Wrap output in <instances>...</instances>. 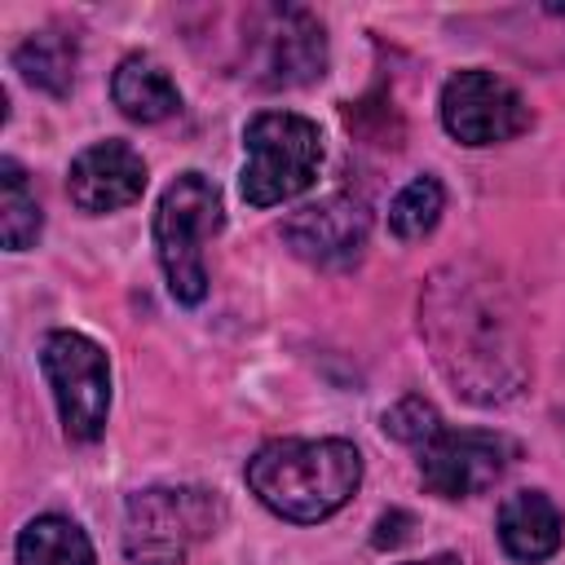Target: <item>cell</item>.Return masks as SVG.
Masks as SVG:
<instances>
[{
	"mask_svg": "<svg viewBox=\"0 0 565 565\" xmlns=\"http://www.w3.org/2000/svg\"><path fill=\"white\" fill-rule=\"evenodd\" d=\"M402 525H411L406 512H384V516L375 521V547H393V543H402V539H406Z\"/></svg>",
	"mask_w": 565,
	"mask_h": 565,
	"instance_id": "d6986e66",
	"label": "cell"
},
{
	"mask_svg": "<svg viewBox=\"0 0 565 565\" xmlns=\"http://www.w3.org/2000/svg\"><path fill=\"white\" fill-rule=\"evenodd\" d=\"M441 212H446V190H441V181H437V177H415L411 185L397 190V199H393V207H388V230H393L397 238L415 243V238L433 234V225L441 221Z\"/></svg>",
	"mask_w": 565,
	"mask_h": 565,
	"instance_id": "e0dca14e",
	"label": "cell"
},
{
	"mask_svg": "<svg viewBox=\"0 0 565 565\" xmlns=\"http://www.w3.org/2000/svg\"><path fill=\"white\" fill-rule=\"evenodd\" d=\"M225 521V503L203 486H150L124 508V552L141 565H177Z\"/></svg>",
	"mask_w": 565,
	"mask_h": 565,
	"instance_id": "5b68a950",
	"label": "cell"
},
{
	"mask_svg": "<svg viewBox=\"0 0 565 565\" xmlns=\"http://www.w3.org/2000/svg\"><path fill=\"white\" fill-rule=\"evenodd\" d=\"M446 424H441V415H437V406L433 402H424V397H402L393 411H384V433L393 437V441H406V446H424L428 437H437Z\"/></svg>",
	"mask_w": 565,
	"mask_h": 565,
	"instance_id": "ac0fdd59",
	"label": "cell"
},
{
	"mask_svg": "<svg viewBox=\"0 0 565 565\" xmlns=\"http://www.w3.org/2000/svg\"><path fill=\"white\" fill-rule=\"evenodd\" d=\"M40 203H35V190L26 181V172L4 159L0 163V234H4V247L9 252H26L35 238H40Z\"/></svg>",
	"mask_w": 565,
	"mask_h": 565,
	"instance_id": "2e32d148",
	"label": "cell"
},
{
	"mask_svg": "<svg viewBox=\"0 0 565 565\" xmlns=\"http://www.w3.org/2000/svg\"><path fill=\"white\" fill-rule=\"evenodd\" d=\"M225 225V203L212 177L181 172L154 207V252L168 278V291L181 305H199L207 296L203 243Z\"/></svg>",
	"mask_w": 565,
	"mask_h": 565,
	"instance_id": "3957f363",
	"label": "cell"
},
{
	"mask_svg": "<svg viewBox=\"0 0 565 565\" xmlns=\"http://www.w3.org/2000/svg\"><path fill=\"white\" fill-rule=\"evenodd\" d=\"M366 234H371V207L362 194L349 190H335L282 221L287 247L318 269H349L362 256Z\"/></svg>",
	"mask_w": 565,
	"mask_h": 565,
	"instance_id": "30bf717a",
	"label": "cell"
},
{
	"mask_svg": "<svg viewBox=\"0 0 565 565\" xmlns=\"http://www.w3.org/2000/svg\"><path fill=\"white\" fill-rule=\"evenodd\" d=\"M512 455H516V446L508 437H499V433L441 428L437 437H428L419 446V477H424V486L433 494L463 499V494L490 490L503 477V468L512 463Z\"/></svg>",
	"mask_w": 565,
	"mask_h": 565,
	"instance_id": "9c48e42d",
	"label": "cell"
},
{
	"mask_svg": "<svg viewBox=\"0 0 565 565\" xmlns=\"http://www.w3.org/2000/svg\"><path fill=\"white\" fill-rule=\"evenodd\" d=\"M406 565H463L459 556H450V552H441V556H428V561H406Z\"/></svg>",
	"mask_w": 565,
	"mask_h": 565,
	"instance_id": "ffe728a7",
	"label": "cell"
},
{
	"mask_svg": "<svg viewBox=\"0 0 565 565\" xmlns=\"http://www.w3.org/2000/svg\"><path fill=\"white\" fill-rule=\"evenodd\" d=\"M18 565H97L88 534L71 516H35L13 547Z\"/></svg>",
	"mask_w": 565,
	"mask_h": 565,
	"instance_id": "5bb4252c",
	"label": "cell"
},
{
	"mask_svg": "<svg viewBox=\"0 0 565 565\" xmlns=\"http://www.w3.org/2000/svg\"><path fill=\"white\" fill-rule=\"evenodd\" d=\"M110 97L115 106L132 119V124H159L168 115L181 110V93L177 84L168 79V71L146 57V53H132L115 66V79H110Z\"/></svg>",
	"mask_w": 565,
	"mask_h": 565,
	"instance_id": "4fadbf2b",
	"label": "cell"
},
{
	"mask_svg": "<svg viewBox=\"0 0 565 565\" xmlns=\"http://www.w3.org/2000/svg\"><path fill=\"white\" fill-rule=\"evenodd\" d=\"M13 66L22 71L26 84H35L53 97H66L71 79H75V40L66 31H35L18 44Z\"/></svg>",
	"mask_w": 565,
	"mask_h": 565,
	"instance_id": "9a60e30c",
	"label": "cell"
},
{
	"mask_svg": "<svg viewBox=\"0 0 565 565\" xmlns=\"http://www.w3.org/2000/svg\"><path fill=\"white\" fill-rule=\"evenodd\" d=\"M243 199L252 207H274L305 194L322 163V132L296 110H260L243 128Z\"/></svg>",
	"mask_w": 565,
	"mask_h": 565,
	"instance_id": "277c9868",
	"label": "cell"
},
{
	"mask_svg": "<svg viewBox=\"0 0 565 565\" xmlns=\"http://www.w3.org/2000/svg\"><path fill=\"white\" fill-rule=\"evenodd\" d=\"M327 66V35L309 9L269 4L247 13L243 75L260 88H300Z\"/></svg>",
	"mask_w": 565,
	"mask_h": 565,
	"instance_id": "8992f818",
	"label": "cell"
},
{
	"mask_svg": "<svg viewBox=\"0 0 565 565\" xmlns=\"http://www.w3.org/2000/svg\"><path fill=\"white\" fill-rule=\"evenodd\" d=\"M441 124L463 146H494V141H512L516 132L530 128V106L521 102V93L508 79L472 66V71H459L446 79Z\"/></svg>",
	"mask_w": 565,
	"mask_h": 565,
	"instance_id": "ba28073f",
	"label": "cell"
},
{
	"mask_svg": "<svg viewBox=\"0 0 565 565\" xmlns=\"http://www.w3.org/2000/svg\"><path fill=\"white\" fill-rule=\"evenodd\" d=\"M561 508L543 490H516L499 508V543L512 561L539 565L561 547Z\"/></svg>",
	"mask_w": 565,
	"mask_h": 565,
	"instance_id": "7c38bea8",
	"label": "cell"
},
{
	"mask_svg": "<svg viewBox=\"0 0 565 565\" xmlns=\"http://www.w3.org/2000/svg\"><path fill=\"white\" fill-rule=\"evenodd\" d=\"M362 481V455L353 441L340 437H318V441H296L278 437L265 441L247 459V486L252 494L282 521L313 525L340 512Z\"/></svg>",
	"mask_w": 565,
	"mask_h": 565,
	"instance_id": "7a4b0ae2",
	"label": "cell"
},
{
	"mask_svg": "<svg viewBox=\"0 0 565 565\" xmlns=\"http://www.w3.org/2000/svg\"><path fill=\"white\" fill-rule=\"evenodd\" d=\"M146 190V159L128 141H97L71 159L66 194L79 212L102 216L137 203Z\"/></svg>",
	"mask_w": 565,
	"mask_h": 565,
	"instance_id": "8fae6325",
	"label": "cell"
},
{
	"mask_svg": "<svg viewBox=\"0 0 565 565\" xmlns=\"http://www.w3.org/2000/svg\"><path fill=\"white\" fill-rule=\"evenodd\" d=\"M40 366L49 375L66 437L97 441L106 433V411H110V362L102 344L79 331H49L40 349Z\"/></svg>",
	"mask_w": 565,
	"mask_h": 565,
	"instance_id": "52a82bcc",
	"label": "cell"
},
{
	"mask_svg": "<svg viewBox=\"0 0 565 565\" xmlns=\"http://www.w3.org/2000/svg\"><path fill=\"white\" fill-rule=\"evenodd\" d=\"M419 335L459 397L499 406L530 380V353L508 287L481 265H441L419 291Z\"/></svg>",
	"mask_w": 565,
	"mask_h": 565,
	"instance_id": "6da1fadb",
	"label": "cell"
}]
</instances>
